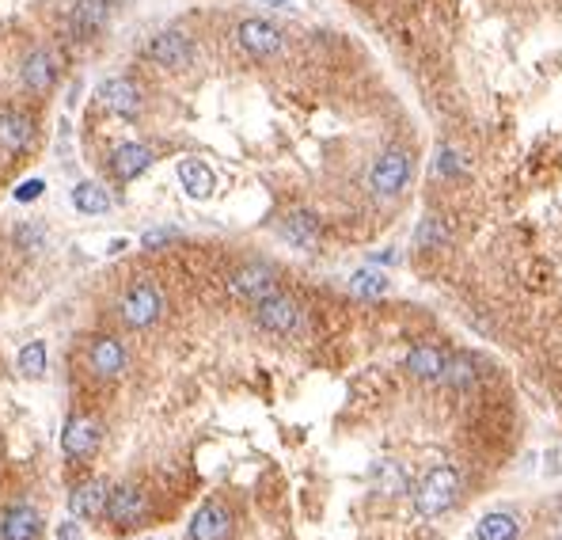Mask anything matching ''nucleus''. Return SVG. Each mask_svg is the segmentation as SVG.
<instances>
[{
    "instance_id": "nucleus-1",
    "label": "nucleus",
    "mask_w": 562,
    "mask_h": 540,
    "mask_svg": "<svg viewBox=\"0 0 562 540\" xmlns=\"http://www.w3.org/2000/svg\"><path fill=\"white\" fill-rule=\"evenodd\" d=\"M457 503H460V476H457V468L452 464L429 468L422 476V484L415 487V510L422 517H441Z\"/></svg>"
},
{
    "instance_id": "nucleus-2",
    "label": "nucleus",
    "mask_w": 562,
    "mask_h": 540,
    "mask_svg": "<svg viewBox=\"0 0 562 540\" xmlns=\"http://www.w3.org/2000/svg\"><path fill=\"white\" fill-rule=\"evenodd\" d=\"M410 171H415V157L403 153V148H387L384 157H376V164L369 168V190L376 199H396L406 190Z\"/></svg>"
},
{
    "instance_id": "nucleus-3",
    "label": "nucleus",
    "mask_w": 562,
    "mask_h": 540,
    "mask_svg": "<svg viewBox=\"0 0 562 540\" xmlns=\"http://www.w3.org/2000/svg\"><path fill=\"white\" fill-rule=\"evenodd\" d=\"M118 316L125 320V328H153V323L164 316V297L153 282H137L129 286L125 297L118 301Z\"/></svg>"
},
{
    "instance_id": "nucleus-4",
    "label": "nucleus",
    "mask_w": 562,
    "mask_h": 540,
    "mask_svg": "<svg viewBox=\"0 0 562 540\" xmlns=\"http://www.w3.org/2000/svg\"><path fill=\"white\" fill-rule=\"evenodd\" d=\"M255 323L263 331H274V335H296L300 323H305V316H300V305L289 297V293H270L255 305Z\"/></svg>"
},
{
    "instance_id": "nucleus-5",
    "label": "nucleus",
    "mask_w": 562,
    "mask_h": 540,
    "mask_svg": "<svg viewBox=\"0 0 562 540\" xmlns=\"http://www.w3.org/2000/svg\"><path fill=\"white\" fill-rule=\"evenodd\" d=\"M228 290H232V297H240V301H263V297H270L274 290H277V270L270 267V263H244V267H236L232 270V278H228Z\"/></svg>"
},
{
    "instance_id": "nucleus-6",
    "label": "nucleus",
    "mask_w": 562,
    "mask_h": 540,
    "mask_svg": "<svg viewBox=\"0 0 562 540\" xmlns=\"http://www.w3.org/2000/svg\"><path fill=\"white\" fill-rule=\"evenodd\" d=\"M145 57L153 65H160V69H186V65L194 61V42L183 31H160V35L148 38Z\"/></svg>"
},
{
    "instance_id": "nucleus-7",
    "label": "nucleus",
    "mask_w": 562,
    "mask_h": 540,
    "mask_svg": "<svg viewBox=\"0 0 562 540\" xmlns=\"http://www.w3.org/2000/svg\"><path fill=\"white\" fill-rule=\"evenodd\" d=\"M95 96H99V103L106 107V111L118 115V118H137V111H141V88L134 80H125V76L103 80Z\"/></svg>"
},
{
    "instance_id": "nucleus-8",
    "label": "nucleus",
    "mask_w": 562,
    "mask_h": 540,
    "mask_svg": "<svg viewBox=\"0 0 562 540\" xmlns=\"http://www.w3.org/2000/svg\"><path fill=\"white\" fill-rule=\"evenodd\" d=\"M236 42H240L251 57L281 54V31L270 24V19H244V24L236 27Z\"/></svg>"
},
{
    "instance_id": "nucleus-9",
    "label": "nucleus",
    "mask_w": 562,
    "mask_h": 540,
    "mask_svg": "<svg viewBox=\"0 0 562 540\" xmlns=\"http://www.w3.org/2000/svg\"><path fill=\"white\" fill-rule=\"evenodd\" d=\"M99 445V423L95 419H84V415H73L61 430V453L69 461H84L92 457Z\"/></svg>"
},
{
    "instance_id": "nucleus-10",
    "label": "nucleus",
    "mask_w": 562,
    "mask_h": 540,
    "mask_svg": "<svg viewBox=\"0 0 562 540\" xmlns=\"http://www.w3.org/2000/svg\"><path fill=\"white\" fill-rule=\"evenodd\" d=\"M61 76V61L54 50H35L27 61H24V69H19V80H24V88H31L35 96H46L54 84Z\"/></svg>"
},
{
    "instance_id": "nucleus-11",
    "label": "nucleus",
    "mask_w": 562,
    "mask_h": 540,
    "mask_svg": "<svg viewBox=\"0 0 562 540\" xmlns=\"http://www.w3.org/2000/svg\"><path fill=\"white\" fill-rule=\"evenodd\" d=\"M115 12V0H76L69 12V31L76 38H92L106 27V19Z\"/></svg>"
},
{
    "instance_id": "nucleus-12",
    "label": "nucleus",
    "mask_w": 562,
    "mask_h": 540,
    "mask_svg": "<svg viewBox=\"0 0 562 540\" xmlns=\"http://www.w3.org/2000/svg\"><path fill=\"white\" fill-rule=\"evenodd\" d=\"M148 510V499H145V491L141 487H115L111 491V503H106V517H111V525H137L141 517Z\"/></svg>"
},
{
    "instance_id": "nucleus-13",
    "label": "nucleus",
    "mask_w": 562,
    "mask_h": 540,
    "mask_svg": "<svg viewBox=\"0 0 562 540\" xmlns=\"http://www.w3.org/2000/svg\"><path fill=\"white\" fill-rule=\"evenodd\" d=\"M88 365H92V373L95 377H122L125 370V351H122V342L111 339V335H99L92 347H88Z\"/></svg>"
},
{
    "instance_id": "nucleus-14",
    "label": "nucleus",
    "mask_w": 562,
    "mask_h": 540,
    "mask_svg": "<svg viewBox=\"0 0 562 540\" xmlns=\"http://www.w3.org/2000/svg\"><path fill=\"white\" fill-rule=\"evenodd\" d=\"M228 529H232V517H228V510H225L221 503H206L198 514L190 517V529H186V536H190V540H225V536H228Z\"/></svg>"
},
{
    "instance_id": "nucleus-15",
    "label": "nucleus",
    "mask_w": 562,
    "mask_h": 540,
    "mask_svg": "<svg viewBox=\"0 0 562 540\" xmlns=\"http://www.w3.org/2000/svg\"><path fill=\"white\" fill-rule=\"evenodd\" d=\"M156 157H153V148L148 145H141V141H125V145H118L115 148V157H111V171L122 179V183H129V179H137L141 171H148V164H153Z\"/></svg>"
},
{
    "instance_id": "nucleus-16",
    "label": "nucleus",
    "mask_w": 562,
    "mask_h": 540,
    "mask_svg": "<svg viewBox=\"0 0 562 540\" xmlns=\"http://www.w3.org/2000/svg\"><path fill=\"white\" fill-rule=\"evenodd\" d=\"M281 236H286L293 248L312 251L319 244V218H316V213H308V209H293V213L281 218Z\"/></svg>"
},
{
    "instance_id": "nucleus-17",
    "label": "nucleus",
    "mask_w": 562,
    "mask_h": 540,
    "mask_svg": "<svg viewBox=\"0 0 562 540\" xmlns=\"http://www.w3.org/2000/svg\"><path fill=\"white\" fill-rule=\"evenodd\" d=\"M106 503H111V487L92 480V484H80L73 494H69V510L73 517H84V522H92V517L106 514Z\"/></svg>"
},
{
    "instance_id": "nucleus-18",
    "label": "nucleus",
    "mask_w": 562,
    "mask_h": 540,
    "mask_svg": "<svg viewBox=\"0 0 562 540\" xmlns=\"http://www.w3.org/2000/svg\"><path fill=\"white\" fill-rule=\"evenodd\" d=\"M35 141V122L24 111H5L0 115V148L5 153H24Z\"/></svg>"
},
{
    "instance_id": "nucleus-19",
    "label": "nucleus",
    "mask_w": 562,
    "mask_h": 540,
    "mask_svg": "<svg viewBox=\"0 0 562 540\" xmlns=\"http://www.w3.org/2000/svg\"><path fill=\"white\" fill-rule=\"evenodd\" d=\"M42 529L35 506H8L0 514V540H35Z\"/></svg>"
},
{
    "instance_id": "nucleus-20",
    "label": "nucleus",
    "mask_w": 562,
    "mask_h": 540,
    "mask_svg": "<svg viewBox=\"0 0 562 540\" xmlns=\"http://www.w3.org/2000/svg\"><path fill=\"white\" fill-rule=\"evenodd\" d=\"M179 183H183V190L194 202H206V199H213V190H217V176H213V168L202 164V160H183L179 164Z\"/></svg>"
},
{
    "instance_id": "nucleus-21",
    "label": "nucleus",
    "mask_w": 562,
    "mask_h": 540,
    "mask_svg": "<svg viewBox=\"0 0 562 540\" xmlns=\"http://www.w3.org/2000/svg\"><path fill=\"white\" fill-rule=\"evenodd\" d=\"M406 370L418 381H441L445 370H448V354L437 351V347H429V342H422V347H415L406 354Z\"/></svg>"
},
{
    "instance_id": "nucleus-22",
    "label": "nucleus",
    "mask_w": 562,
    "mask_h": 540,
    "mask_svg": "<svg viewBox=\"0 0 562 540\" xmlns=\"http://www.w3.org/2000/svg\"><path fill=\"white\" fill-rule=\"evenodd\" d=\"M517 536H521V522L509 510H494L475 525V540H517Z\"/></svg>"
},
{
    "instance_id": "nucleus-23",
    "label": "nucleus",
    "mask_w": 562,
    "mask_h": 540,
    "mask_svg": "<svg viewBox=\"0 0 562 540\" xmlns=\"http://www.w3.org/2000/svg\"><path fill=\"white\" fill-rule=\"evenodd\" d=\"M73 206L88 218H99V213L111 209V194H106L99 183H76L73 187Z\"/></svg>"
},
{
    "instance_id": "nucleus-24",
    "label": "nucleus",
    "mask_w": 562,
    "mask_h": 540,
    "mask_svg": "<svg viewBox=\"0 0 562 540\" xmlns=\"http://www.w3.org/2000/svg\"><path fill=\"white\" fill-rule=\"evenodd\" d=\"M448 236H452V229L441 218H422L418 229H415V248L418 251H437V248L448 244Z\"/></svg>"
},
{
    "instance_id": "nucleus-25",
    "label": "nucleus",
    "mask_w": 562,
    "mask_h": 540,
    "mask_svg": "<svg viewBox=\"0 0 562 540\" xmlns=\"http://www.w3.org/2000/svg\"><path fill=\"white\" fill-rule=\"evenodd\" d=\"M350 290L365 301H373V297H384L387 293V274L376 270V267H361L354 278H350Z\"/></svg>"
},
{
    "instance_id": "nucleus-26",
    "label": "nucleus",
    "mask_w": 562,
    "mask_h": 540,
    "mask_svg": "<svg viewBox=\"0 0 562 540\" xmlns=\"http://www.w3.org/2000/svg\"><path fill=\"white\" fill-rule=\"evenodd\" d=\"M441 381H448L452 388L467 392V388L475 384V365H471V358H467V354H452V358H448V370H445Z\"/></svg>"
},
{
    "instance_id": "nucleus-27",
    "label": "nucleus",
    "mask_w": 562,
    "mask_h": 540,
    "mask_svg": "<svg viewBox=\"0 0 562 540\" xmlns=\"http://www.w3.org/2000/svg\"><path fill=\"white\" fill-rule=\"evenodd\" d=\"M19 373H24V377H42V373H46V347H42V342H27V347L19 351Z\"/></svg>"
},
{
    "instance_id": "nucleus-28",
    "label": "nucleus",
    "mask_w": 562,
    "mask_h": 540,
    "mask_svg": "<svg viewBox=\"0 0 562 540\" xmlns=\"http://www.w3.org/2000/svg\"><path fill=\"white\" fill-rule=\"evenodd\" d=\"M376 476H384V480H380V487H384L387 494H399V491L406 487V484H403V468H399L396 461H380Z\"/></svg>"
},
{
    "instance_id": "nucleus-29",
    "label": "nucleus",
    "mask_w": 562,
    "mask_h": 540,
    "mask_svg": "<svg viewBox=\"0 0 562 540\" xmlns=\"http://www.w3.org/2000/svg\"><path fill=\"white\" fill-rule=\"evenodd\" d=\"M176 236H179V229H148V232L141 236V248H148V251H153V248H164V244L176 240Z\"/></svg>"
},
{
    "instance_id": "nucleus-30",
    "label": "nucleus",
    "mask_w": 562,
    "mask_h": 540,
    "mask_svg": "<svg viewBox=\"0 0 562 540\" xmlns=\"http://www.w3.org/2000/svg\"><path fill=\"white\" fill-rule=\"evenodd\" d=\"M437 171H441V176H464L467 164H464L457 153H452V148H445V153L437 157Z\"/></svg>"
},
{
    "instance_id": "nucleus-31",
    "label": "nucleus",
    "mask_w": 562,
    "mask_h": 540,
    "mask_svg": "<svg viewBox=\"0 0 562 540\" xmlns=\"http://www.w3.org/2000/svg\"><path fill=\"white\" fill-rule=\"evenodd\" d=\"M42 190H46V183H42V179H27V183H19V190H15V202H35V199H42Z\"/></svg>"
},
{
    "instance_id": "nucleus-32",
    "label": "nucleus",
    "mask_w": 562,
    "mask_h": 540,
    "mask_svg": "<svg viewBox=\"0 0 562 540\" xmlns=\"http://www.w3.org/2000/svg\"><path fill=\"white\" fill-rule=\"evenodd\" d=\"M57 536H61V540H80V525H76V522H61V525H57Z\"/></svg>"
},
{
    "instance_id": "nucleus-33",
    "label": "nucleus",
    "mask_w": 562,
    "mask_h": 540,
    "mask_svg": "<svg viewBox=\"0 0 562 540\" xmlns=\"http://www.w3.org/2000/svg\"><path fill=\"white\" fill-rule=\"evenodd\" d=\"M125 248H129L125 240H111V248H106V251H111V255H118V251H125Z\"/></svg>"
},
{
    "instance_id": "nucleus-34",
    "label": "nucleus",
    "mask_w": 562,
    "mask_h": 540,
    "mask_svg": "<svg viewBox=\"0 0 562 540\" xmlns=\"http://www.w3.org/2000/svg\"><path fill=\"white\" fill-rule=\"evenodd\" d=\"M263 5H270V8H286L289 0H263Z\"/></svg>"
}]
</instances>
